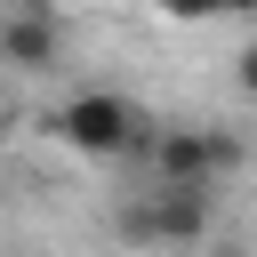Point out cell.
<instances>
[{
    "instance_id": "obj_7",
    "label": "cell",
    "mask_w": 257,
    "mask_h": 257,
    "mask_svg": "<svg viewBox=\"0 0 257 257\" xmlns=\"http://www.w3.org/2000/svg\"><path fill=\"white\" fill-rule=\"evenodd\" d=\"M217 257H241V249H217Z\"/></svg>"
},
{
    "instance_id": "obj_1",
    "label": "cell",
    "mask_w": 257,
    "mask_h": 257,
    "mask_svg": "<svg viewBox=\"0 0 257 257\" xmlns=\"http://www.w3.org/2000/svg\"><path fill=\"white\" fill-rule=\"evenodd\" d=\"M56 137H64V153H88V161H120V153H137L145 145V104L137 96H120V88H80V96H64L56 104V120H48Z\"/></svg>"
},
{
    "instance_id": "obj_2",
    "label": "cell",
    "mask_w": 257,
    "mask_h": 257,
    "mask_svg": "<svg viewBox=\"0 0 257 257\" xmlns=\"http://www.w3.org/2000/svg\"><path fill=\"white\" fill-rule=\"evenodd\" d=\"M217 225V185H153L120 209V233L145 249H201Z\"/></svg>"
},
{
    "instance_id": "obj_5",
    "label": "cell",
    "mask_w": 257,
    "mask_h": 257,
    "mask_svg": "<svg viewBox=\"0 0 257 257\" xmlns=\"http://www.w3.org/2000/svg\"><path fill=\"white\" fill-rule=\"evenodd\" d=\"M153 8H161L169 24H209V16H217V0H153Z\"/></svg>"
},
{
    "instance_id": "obj_4",
    "label": "cell",
    "mask_w": 257,
    "mask_h": 257,
    "mask_svg": "<svg viewBox=\"0 0 257 257\" xmlns=\"http://www.w3.org/2000/svg\"><path fill=\"white\" fill-rule=\"evenodd\" d=\"M0 64H8V72H56V64H64V24H56L48 8L0 16Z\"/></svg>"
},
{
    "instance_id": "obj_3",
    "label": "cell",
    "mask_w": 257,
    "mask_h": 257,
    "mask_svg": "<svg viewBox=\"0 0 257 257\" xmlns=\"http://www.w3.org/2000/svg\"><path fill=\"white\" fill-rule=\"evenodd\" d=\"M145 161H153V185H217L241 169V137L233 128H145Z\"/></svg>"
},
{
    "instance_id": "obj_6",
    "label": "cell",
    "mask_w": 257,
    "mask_h": 257,
    "mask_svg": "<svg viewBox=\"0 0 257 257\" xmlns=\"http://www.w3.org/2000/svg\"><path fill=\"white\" fill-rule=\"evenodd\" d=\"M249 8H257V0H217V16H249Z\"/></svg>"
}]
</instances>
